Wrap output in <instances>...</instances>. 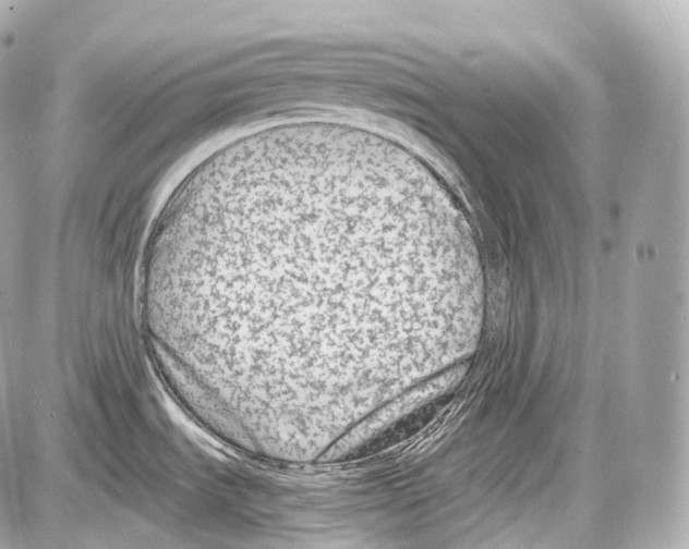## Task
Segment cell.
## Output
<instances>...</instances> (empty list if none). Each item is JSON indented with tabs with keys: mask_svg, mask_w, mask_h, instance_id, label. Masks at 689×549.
I'll list each match as a JSON object with an SVG mask.
<instances>
[{
	"mask_svg": "<svg viewBox=\"0 0 689 549\" xmlns=\"http://www.w3.org/2000/svg\"><path fill=\"white\" fill-rule=\"evenodd\" d=\"M433 403L421 406L358 447L346 457L348 460L361 459L413 436L427 424L433 416Z\"/></svg>",
	"mask_w": 689,
	"mask_h": 549,
	"instance_id": "obj_1",
	"label": "cell"
}]
</instances>
